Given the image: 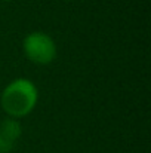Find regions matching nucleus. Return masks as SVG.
Masks as SVG:
<instances>
[{
    "label": "nucleus",
    "mask_w": 151,
    "mask_h": 153,
    "mask_svg": "<svg viewBox=\"0 0 151 153\" xmlns=\"http://www.w3.org/2000/svg\"><path fill=\"white\" fill-rule=\"evenodd\" d=\"M39 101V91L34 82L25 77H19L12 80L4 86L0 104L3 111L13 119H21L30 114Z\"/></svg>",
    "instance_id": "obj_1"
},
{
    "label": "nucleus",
    "mask_w": 151,
    "mask_h": 153,
    "mask_svg": "<svg viewBox=\"0 0 151 153\" xmlns=\"http://www.w3.org/2000/svg\"><path fill=\"white\" fill-rule=\"evenodd\" d=\"M22 49L25 56L39 65H48L56 58V43L48 33L31 31L24 37Z\"/></svg>",
    "instance_id": "obj_2"
},
{
    "label": "nucleus",
    "mask_w": 151,
    "mask_h": 153,
    "mask_svg": "<svg viewBox=\"0 0 151 153\" xmlns=\"http://www.w3.org/2000/svg\"><path fill=\"white\" fill-rule=\"evenodd\" d=\"M22 134L21 123L18 119L6 117L0 123V153H7L13 149L18 138Z\"/></svg>",
    "instance_id": "obj_3"
},
{
    "label": "nucleus",
    "mask_w": 151,
    "mask_h": 153,
    "mask_svg": "<svg viewBox=\"0 0 151 153\" xmlns=\"http://www.w3.org/2000/svg\"><path fill=\"white\" fill-rule=\"evenodd\" d=\"M1 1H10V0H1Z\"/></svg>",
    "instance_id": "obj_4"
},
{
    "label": "nucleus",
    "mask_w": 151,
    "mask_h": 153,
    "mask_svg": "<svg viewBox=\"0 0 151 153\" xmlns=\"http://www.w3.org/2000/svg\"><path fill=\"white\" fill-rule=\"evenodd\" d=\"M67 1H73V0H67Z\"/></svg>",
    "instance_id": "obj_5"
}]
</instances>
